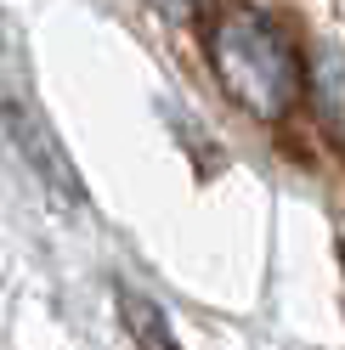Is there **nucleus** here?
<instances>
[{"label": "nucleus", "mask_w": 345, "mask_h": 350, "mask_svg": "<svg viewBox=\"0 0 345 350\" xmlns=\"http://www.w3.org/2000/svg\"><path fill=\"white\" fill-rule=\"evenodd\" d=\"M204 57L221 91L249 119H289L306 96V57H300L294 34L261 6L221 0L204 17Z\"/></svg>", "instance_id": "1"}, {"label": "nucleus", "mask_w": 345, "mask_h": 350, "mask_svg": "<svg viewBox=\"0 0 345 350\" xmlns=\"http://www.w3.org/2000/svg\"><path fill=\"white\" fill-rule=\"evenodd\" d=\"M0 119H6V136L17 147V159L34 170V181L46 192H57L62 204H85V175L68 159V147H62V136L51 130V119L40 113L29 96H6L0 102Z\"/></svg>", "instance_id": "2"}, {"label": "nucleus", "mask_w": 345, "mask_h": 350, "mask_svg": "<svg viewBox=\"0 0 345 350\" xmlns=\"http://www.w3.org/2000/svg\"><path fill=\"white\" fill-rule=\"evenodd\" d=\"M114 299H119V322H125V334L136 339V350H181V339H176V327H170V317H164L142 288L119 282Z\"/></svg>", "instance_id": "3"}, {"label": "nucleus", "mask_w": 345, "mask_h": 350, "mask_svg": "<svg viewBox=\"0 0 345 350\" xmlns=\"http://www.w3.org/2000/svg\"><path fill=\"white\" fill-rule=\"evenodd\" d=\"M153 12H164V17H187L192 12V0H147Z\"/></svg>", "instance_id": "4"}]
</instances>
